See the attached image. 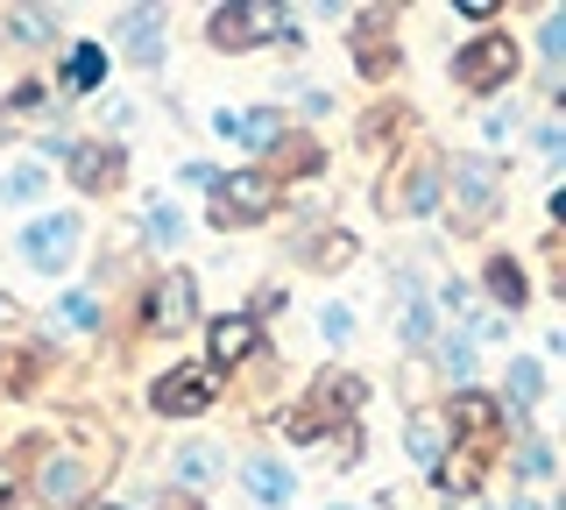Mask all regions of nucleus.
<instances>
[{
	"mask_svg": "<svg viewBox=\"0 0 566 510\" xmlns=\"http://www.w3.org/2000/svg\"><path fill=\"white\" fill-rule=\"evenodd\" d=\"M283 191L262 178V170H234V178H212V227H248L262 220Z\"/></svg>",
	"mask_w": 566,
	"mask_h": 510,
	"instance_id": "nucleus-1",
	"label": "nucleus"
},
{
	"mask_svg": "<svg viewBox=\"0 0 566 510\" xmlns=\"http://www.w3.org/2000/svg\"><path fill=\"white\" fill-rule=\"evenodd\" d=\"M291 29L283 8H212V43L220 50H248V43H270Z\"/></svg>",
	"mask_w": 566,
	"mask_h": 510,
	"instance_id": "nucleus-2",
	"label": "nucleus"
},
{
	"mask_svg": "<svg viewBox=\"0 0 566 510\" xmlns=\"http://www.w3.org/2000/svg\"><path fill=\"white\" fill-rule=\"evenodd\" d=\"M453 79L460 85H510V79H517V43H510V37H474L453 58Z\"/></svg>",
	"mask_w": 566,
	"mask_h": 510,
	"instance_id": "nucleus-3",
	"label": "nucleus"
},
{
	"mask_svg": "<svg viewBox=\"0 0 566 510\" xmlns=\"http://www.w3.org/2000/svg\"><path fill=\"white\" fill-rule=\"evenodd\" d=\"M495 191H503V170L489 156H460L453 164V199H460V220L468 227H482L495 214Z\"/></svg>",
	"mask_w": 566,
	"mask_h": 510,
	"instance_id": "nucleus-4",
	"label": "nucleus"
},
{
	"mask_svg": "<svg viewBox=\"0 0 566 510\" xmlns=\"http://www.w3.org/2000/svg\"><path fill=\"white\" fill-rule=\"evenodd\" d=\"M212 404V368H177V376L156 383V412H170V418H191V412H206Z\"/></svg>",
	"mask_w": 566,
	"mask_h": 510,
	"instance_id": "nucleus-5",
	"label": "nucleus"
},
{
	"mask_svg": "<svg viewBox=\"0 0 566 510\" xmlns=\"http://www.w3.org/2000/svg\"><path fill=\"white\" fill-rule=\"evenodd\" d=\"M71 241H78V227H71V220H35L29 235H22V256L35 262V270H64Z\"/></svg>",
	"mask_w": 566,
	"mask_h": 510,
	"instance_id": "nucleus-6",
	"label": "nucleus"
},
{
	"mask_svg": "<svg viewBox=\"0 0 566 510\" xmlns=\"http://www.w3.org/2000/svg\"><path fill=\"white\" fill-rule=\"evenodd\" d=\"M35 489H43L50 510H71V503H85V468L71 461V454H50L43 475H35Z\"/></svg>",
	"mask_w": 566,
	"mask_h": 510,
	"instance_id": "nucleus-7",
	"label": "nucleus"
},
{
	"mask_svg": "<svg viewBox=\"0 0 566 510\" xmlns=\"http://www.w3.org/2000/svg\"><path fill=\"white\" fill-rule=\"evenodd\" d=\"M248 347H255V320H248V312H234V320H212V333H206V355H212V368H234V362H248Z\"/></svg>",
	"mask_w": 566,
	"mask_h": 510,
	"instance_id": "nucleus-8",
	"label": "nucleus"
},
{
	"mask_svg": "<svg viewBox=\"0 0 566 510\" xmlns=\"http://www.w3.org/2000/svg\"><path fill=\"white\" fill-rule=\"evenodd\" d=\"M64 164H71V178H78L85 191H99V185L120 170V156L106 149V143H71V149H64Z\"/></svg>",
	"mask_w": 566,
	"mask_h": 510,
	"instance_id": "nucleus-9",
	"label": "nucleus"
},
{
	"mask_svg": "<svg viewBox=\"0 0 566 510\" xmlns=\"http://www.w3.org/2000/svg\"><path fill=\"white\" fill-rule=\"evenodd\" d=\"M397 326H403V341H432V305H424L418 277H397Z\"/></svg>",
	"mask_w": 566,
	"mask_h": 510,
	"instance_id": "nucleus-10",
	"label": "nucleus"
},
{
	"mask_svg": "<svg viewBox=\"0 0 566 510\" xmlns=\"http://www.w3.org/2000/svg\"><path fill=\"white\" fill-rule=\"evenodd\" d=\"M149 320H156V326H185V320H191V277H185V270H170L164 284H156Z\"/></svg>",
	"mask_w": 566,
	"mask_h": 510,
	"instance_id": "nucleus-11",
	"label": "nucleus"
},
{
	"mask_svg": "<svg viewBox=\"0 0 566 510\" xmlns=\"http://www.w3.org/2000/svg\"><path fill=\"white\" fill-rule=\"evenodd\" d=\"M403 447H411L424 468H439V461H447V418H432V412H424V418H411V433H403Z\"/></svg>",
	"mask_w": 566,
	"mask_h": 510,
	"instance_id": "nucleus-12",
	"label": "nucleus"
},
{
	"mask_svg": "<svg viewBox=\"0 0 566 510\" xmlns=\"http://www.w3.org/2000/svg\"><path fill=\"white\" fill-rule=\"evenodd\" d=\"M453 426L468 433V439H482V433L495 426V404H489L482 391H460V397H453Z\"/></svg>",
	"mask_w": 566,
	"mask_h": 510,
	"instance_id": "nucleus-13",
	"label": "nucleus"
},
{
	"mask_svg": "<svg viewBox=\"0 0 566 510\" xmlns=\"http://www.w3.org/2000/svg\"><path fill=\"white\" fill-rule=\"evenodd\" d=\"M248 489H255V503H291V475L276 461H248Z\"/></svg>",
	"mask_w": 566,
	"mask_h": 510,
	"instance_id": "nucleus-14",
	"label": "nucleus"
},
{
	"mask_svg": "<svg viewBox=\"0 0 566 510\" xmlns=\"http://www.w3.org/2000/svg\"><path fill=\"white\" fill-rule=\"evenodd\" d=\"M120 29H128V58H135V64H156V58H164V37H156V14H128Z\"/></svg>",
	"mask_w": 566,
	"mask_h": 510,
	"instance_id": "nucleus-15",
	"label": "nucleus"
},
{
	"mask_svg": "<svg viewBox=\"0 0 566 510\" xmlns=\"http://www.w3.org/2000/svg\"><path fill=\"white\" fill-rule=\"evenodd\" d=\"M0 22H8L22 43H43V37H57V14H50V8H8Z\"/></svg>",
	"mask_w": 566,
	"mask_h": 510,
	"instance_id": "nucleus-16",
	"label": "nucleus"
},
{
	"mask_svg": "<svg viewBox=\"0 0 566 510\" xmlns=\"http://www.w3.org/2000/svg\"><path fill=\"white\" fill-rule=\"evenodd\" d=\"M489 291H495V305H503V312H517V305H524V270L495 256V262H489Z\"/></svg>",
	"mask_w": 566,
	"mask_h": 510,
	"instance_id": "nucleus-17",
	"label": "nucleus"
},
{
	"mask_svg": "<svg viewBox=\"0 0 566 510\" xmlns=\"http://www.w3.org/2000/svg\"><path fill=\"white\" fill-rule=\"evenodd\" d=\"M439 206V164H418V178L403 185V214H432Z\"/></svg>",
	"mask_w": 566,
	"mask_h": 510,
	"instance_id": "nucleus-18",
	"label": "nucleus"
},
{
	"mask_svg": "<svg viewBox=\"0 0 566 510\" xmlns=\"http://www.w3.org/2000/svg\"><path fill=\"white\" fill-rule=\"evenodd\" d=\"M212 468H220V454H212V447H185V454L170 461V475H177V482H206Z\"/></svg>",
	"mask_w": 566,
	"mask_h": 510,
	"instance_id": "nucleus-19",
	"label": "nucleus"
},
{
	"mask_svg": "<svg viewBox=\"0 0 566 510\" xmlns=\"http://www.w3.org/2000/svg\"><path fill=\"white\" fill-rule=\"evenodd\" d=\"M474 475H482V461H474V454H460V461H439L432 468V482L453 497V489H474Z\"/></svg>",
	"mask_w": 566,
	"mask_h": 510,
	"instance_id": "nucleus-20",
	"label": "nucleus"
},
{
	"mask_svg": "<svg viewBox=\"0 0 566 510\" xmlns=\"http://www.w3.org/2000/svg\"><path fill=\"white\" fill-rule=\"evenodd\" d=\"M99 72H106V58H99L93 43H85V50H71V93H93Z\"/></svg>",
	"mask_w": 566,
	"mask_h": 510,
	"instance_id": "nucleus-21",
	"label": "nucleus"
},
{
	"mask_svg": "<svg viewBox=\"0 0 566 510\" xmlns=\"http://www.w3.org/2000/svg\"><path fill=\"white\" fill-rule=\"evenodd\" d=\"M510 391H517V404H538L545 368H538V362H510Z\"/></svg>",
	"mask_w": 566,
	"mask_h": 510,
	"instance_id": "nucleus-22",
	"label": "nucleus"
},
{
	"mask_svg": "<svg viewBox=\"0 0 566 510\" xmlns=\"http://www.w3.org/2000/svg\"><path fill=\"white\" fill-rule=\"evenodd\" d=\"M57 312H64V326H78V333H93V326H99V305H93V298H85V291H71Z\"/></svg>",
	"mask_w": 566,
	"mask_h": 510,
	"instance_id": "nucleus-23",
	"label": "nucleus"
},
{
	"mask_svg": "<svg viewBox=\"0 0 566 510\" xmlns=\"http://www.w3.org/2000/svg\"><path fill=\"white\" fill-rule=\"evenodd\" d=\"M241 135H248V143H255V149H270L276 135H283V121H276L270 107H262V114H248V121H241Z\"/></svg>",
	"mask_w": 566,
	"mask_h": 510,
	"instance_id": "nucleus-24",
	"label": "nucleus"
},
{
	"mask_svg": "<svg viewBox=\"0 0 566 510\" xmlns=\"http://www.w3.org/2000/svg\"><path fill=\"white\" fill-rule=\"evenodd\" d=\"M8 199H43V170H35V164H22V170L8 178Z\"/></svg>",
	"mask_w": 566,
	"mask_h": 510,
	"instance_id": "nucleus-25",
	"label": "nucleus"
},
{
	"mask_svg": "<svg viewBox=\"0 0 566 510\" xmlns=\"http://www.w3.org/2000/svg\"><path fill=\"white\" fill-rule=\"evenodd\" d=\"M283 433H291V439H318V418L312 412H283Z\"/></svg>",
	"mask_w": 566,
	"mask_h": 510,
	"instance_id": "nucleus-26",
	"label": "nucleus"
},
{
	"mask_svg": "<svg viewBox=\"0 0 566 510\" xmlns=\"http://www.w3.org/2000/svg\"><path fill=\"white\" fill-rule=\"evenodd\" d=\"M566 50V14H553V22H545V58H559Z\"/></svg>",
	"mask_w": 566,
	"mask_h": 510,
	"instance_id": "nucleus-27",
	"label": "nucleus"
},
{
	"mask_svg": "<svg viewBox=\"0 0 566 510\" xmlns=\"http://www.w3.org/2000/svg\"><path fill=\"white\" fill-rule=\"evenodd\" d=\"M468 362H474L468 341H447V376H468Z\"/></svg>",
	"mask_w": 566,
	"mask_h": 510,
	"instance_id": "nucleus-28",
	"label": "nucleus"
},
{
	"mask_svg": "<svg viewBox=\"0 0 566 510\" xmlns=\"http://www.w3.org/2000/svg\"><path fill=\"white\" fill-rule=\"evenodd\" d=\"M149 235H156V241H177V214H164V206H156V214H149Z\"/></svg>",
	"mask_w": 566,
	"mask_h": 510,
	"instance_id": "nucleus-29",
	"label": "nucleus"
},
{
	"mask_svg": "<svg viewBox=\"0 0 566 510\" xmlns=\"http://www.w3.org/2000/svg\"><path fill=\"white\" fill-rule=\"evenodd\" d=\"M318 326H326V341H347V326H354V320H347L340 305H333V312H326V320H318Z\"/></svg>",
	"mask_w": 566,
	"mask_h": 510,
	"instance_id": "nucleus-30",
	"label": "nucleus"
},
{
	"mask_svg": "<svg viewBox=\"0 0 566 510\" xmlns=\"http://www.w3.org/2000/svg\"><path fill=\"white\" fill-rule=\"evenodd\" d=\"M8 489H14V468H8V461H0V503H8Z\"/></svg>",
	"mask_w": 566,
	"mask_h": 510,
	"instance_id": "nucleus-31",
	"label": "nucleus"
},
{
	"mask_svg": "<svg viewBox=\"0 0 566 510\" xmlns=\"http://www.w3.org/2000/svg\"><path fill=\"white\" fill-rule=\"evenodd\" d=\"M510 510H538V503H510Z\"/></svg>",
	"mask_w": 566,
	"mask_h": 510,
	"instance_id": "nucleus-32",
	"label": "nucleus"
},
{
	"mask_svg": "<svg viewBox=\"0 0 566 510\" xmlns=\"http://www.w3.org/2000/svg\"><path fill=\"white\" fill-rule=\"evenodd\" d=\"M99 510H114V503H99Z\"/></svg>",
	"mask_w": 566,
	"mask_h": 510,
	"instance_id": "nucleus-33",
	"label": "nucleus"
}]
</instances>
